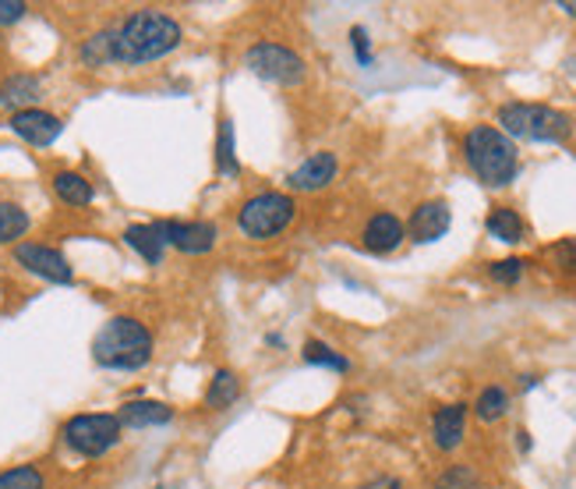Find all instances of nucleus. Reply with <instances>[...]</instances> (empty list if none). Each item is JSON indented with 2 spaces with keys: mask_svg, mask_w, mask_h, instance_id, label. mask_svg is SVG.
I'll return each mask as SVG.
<instances>
[{
  "mask_svg": "<svg viewBox=\"0 0 576 489\" xmlns=\"http://www.w3.org/2000/svg\"><path fill=\"white\" fill-rule=\"evenodd\" d=\"M559 11H566L569 19H576V4H573V0H563V4H559Z\"/></svg>",
  "mask_w": 576,
  "mask_h": 489,
  "instance_id": "34",
  "label": "nucleus"
},
{
  "mask_svg": "<svg viewBox=\"0 0 576 489\" xmlns=\"http://www.w3.org/2000/svg\"><path fill=\"white\" fill-rule=\"evenodd\" d=\"M245 65L251 75H259L262 82L286 85V89H294L308 79L305 57L294 54L291 47H283V43H277V39H262V43H255V47H248Z\"/></svg>",
  "mask_w": 576,
  "mask_h": 489,
  "instance_id": "7",
  "label": "nucleus"
},
{
  "mask_svg": "<svg viewBox=\"0 0 576 489\" xmlns=\"http://www.w3.org/2000/svg\"><path fill=\"white\" fill-rule=\"evenodd\" d=\"M467 436V405L452 401L432 415V443L443 454H452Z\"/></svg>",
  "mask_w": 576,
  "mask_h": 489,
  "instance_id": "14",
  "label": "nucleus"
},
{
  "mask_svg": "<svg viewBox=\"0 0 576 489\" xmlns=\"http://www.w3.org/2000/svg\"><path fill=\"white\" fill-rule=\"evenodd\" d=\"M180 39H185V28L177 19L163 11H134L125 22L114 28V47H117V65H153L171 57Z\"/></svg>",
  "mask_w": 576,
  "mask_h": 489,
  "instance_id": "1",
  "label": "nucleus"
},
{
  "mask_svg": "<svg viewBox=\"0 0 576 489\" xmlns=\"http://www.w3.org/2000/svg\"><path fill=\"white\" fill-rule=\"evenodd\" d=\"M498 131L509 139H524V142H552L563 145L573 139V117L566 110L544 107V103H506L495 114Z\"/></svg>",
  "mask_w": 576,
  "mask_h": 489,
  "instance_id": "4",
  "label": "nucleus"
},
{
  "mask_svg": "<svg viewBox=\"0 0 576 489\" xmlns=\"http://www.w3.org/2000/svg\"><path fill=\"white\" fill-rule=\"evenodd\" d=\"M39 89H43L39 75H25L22 71V75H11L4 85H0V103H4V107H14V114L28 110L39 100Z\"/></svg>",
  "mask_w": 576,
  "mask_h": 489,
  "instance_id": "18",
  "label": "nucleus"
},
{
  "mask_svg": "<svg viewBox=\"0 0 576 489\" xmlns=\"http://www.w3.org/2000/svg\"><path fill=\"white\" fill-rule=\"evenodd\" d=\"M11 131L19 139H25L28 145H54L60 139V131H64V121H60L57 114L50 110H39V107H28L11 114Z\"/></svg>",
  "mask_w": 576,
  "mask_h": 489,
  "instance_id": "12",
  "label": "nucleus"
},
{
  "mask_svg": "<svg viewBox=\"0 0 576 489\" xmlns=\"http://www.w3.org/2000/svg\"><path fill=\"white\" fill-rule=\"evenodd\" d=\"M120 433H125V426H120L117 415H103V411L74 415V419H68L64 429H60V436H64L68 447L82 457L110 454L120 443Z\"/></svg>",
  "mask_w": 576,
  "mask_h": 489,
  "instance_id": "6",
  "label": "nucleus"
},
{
  "mask_svg": "<svg viewBox=\"0 0 576 489\" xmlns=\"http://www.w3.org/2000/svg\"><path fill=\"white\" fill-rule=\"evenodd\" d=\"M452 224V210L446 199H428L421 202L418 210L411 213V220H407V238L418 242V245H432L438 238H446V231Z\"/></svg>",
  "mask_w": 576,
  "mask_h": 489,
  "instance_id": "10",
  "label": "nucleus"
},
{
  "mask_svg": "<svg viewBox=\"0 0 576 489\" xmlns=\"http://www.w3.org/2000/svg\"><path fill=\"white\" fill-rule=\"evenodd\" d=\"M216 171L223 177H237L240 174V163H237V142H234V121L223 117L220 131H216Z\"/></svg>",
  "mask_w": 576,
  "mask_h": 489,
  "instance_id": "23",
  "label": "nucleus"
},
{
  "mask_svg": "<svg viewBox=\"0 0 576 489\" xmlns=\"http://www.w3.org/2000/svg\"><path fill=\"white\" fill-rule=\"evenodd\" d=\"M237 397H240V380H237V373H231V369H220V373L209 380L205 408L223 411V408H231V405L237 401Z\"/></svg>",
  "mask_w": 576,
  "mask_h": 489,
  "instance_id": "22",
  "label": "nucleus"
},
{
  "mask_svg": "<svg viewBox=\"0 0 576 489\" xmlns=\"http://www.w3.org/2000/svg\"><path fill=\"white\" fill-rule=\"evenodd\" d=\"M14 259H19V266H25L28 273H36L39 280H47V284H71V280H74L68 259L60 256L57 248H50V245L22 242L19 248H14Z\"/></svg>",
  "mask_w": 576,
  "mask_h": 489,
  "instance_id": "9",
  "label": "nucleus"
},
{
  "mask_svg": "<svg viewBox=\"0 0 576 489\" xmlns=\"http://www.w3.org/2000/svg\"><path fill=\"white\" fill-rule=\"evenodd\" d=\"M407 242V228H403V220L397 213H375L365 231H361V245H365L372 256H389V252H397L400 245Z\"/></svg>",
  "mask_w": 576,
  "mask_h": 489,
  "instance_id": "13",
  "label": "nucleus"
},
{
  "mask_svg": "<svg viewBox=\"0 0 576 489\" xmlns=\"http://www.w3.org/2000/svg\"><path fill=\"white\" fill-rule=\"evenodd\" d=\"M54 191H57V199L68 202V206H89L96 199V188L89 185L79 171H57L54 174Z\"/></svg>",
  "mask_w": 576,
  "mask_h": 489,
  "instance_id": "19",
  "label": "nucleus"
},
{
  "mask_svg": "<svg viewBox=\"0 0 576 489\" xmlns=\"http://www.w3.org/2000/svg\"><path fill=\"white\" fill-rule=\"evenodd\" d=\"M484 231L503 245H520L527 238L524 217L513 210V206H495V210L489 213V220H484Z\"/></svg>",
  "mask_w": 576,
  "mask_h": 489,
  "instance_id": "16",
  "label": "nucleus"
},
{
  "mask_svg": "<svg viewBox=\"0 0 576 489\" xmlns=\"http://www.w3.org/2000/svg\"><path fill=\"white\" fill-rule=\"evenodd\" d=\"M117 419L125 429H153V426H166L174 419V408L163 401H125L117 411Z\"/></svg>",
  "mask_w": 576,
  "mask_h": 489,
  "instance_id": "15",
  "label": "nucleus"
},
{
  "mask_svg": "<svg viewBox=\"0 0 576 489\" xmlns=\"http://www.w3.org/2000/svg\"><path fill=\"white\" fill-rule=\"evenodd\" d=\"M153 334L134 316H110L93 337V362L110 373H139L153 359Z\"/></svg>",
  "mask_w": 576,
  "mask_h": 489,
  "instance_id": "2",
  "label": "nucleus"
},
{
  "mask_svg": "<svg viewBox=\"0 0 576 489\" xmlns=\"http://www.w3.org/2000/svg\"><path fill=\"white\" fill-rule=\"evenodd\" d=\"M517 443H520V451H530V433H524V429H520V433H517Z\"/></svg>",
  "mask_w": 576,
  "mask_h": 489,
  "instance_id": "33",
  "label": "nucleus"
},
{
  "mask_svg": "<svg viewBox=\"0 0 576 489\" xmlns=\"http://www.w3.org/2000/svg\"><path fill=\"white\" fill-rule=\"evenodd\" d=\"M79 57H82V65H89V68H106V65H117L114 28H103V33L89 36V39L82 43Z\"/></svg>",
  "mask_w": 576,
  "mask_h": 489,
  "instance_id": "21",
  "label": "nucleus"
},
{
  "mask_svg": "<svg viewBox=\"0 0 576 489\" xmlns=\"http://www.w3.org/2000/svg\"><path fill=\"white\" fill-rule=\"evenodd\" d=\"M125 245L139 252V256H142L149 266H160V263H163L166 242H163L160 224H131V228L125 231Z\"/></svg>",
  "mask_w": 576,
  "mask_h": 489,
  "instance_id": "17",
  "label": "nucleus"
},
{
  "mask_svg": "<svg viewBox=\"0 0 576 489\" xmlns=\"http://www.w3.org/2000/svg\"><path fill=\"white\" fill-rule=\"evenodd\" d=\"M25 4L22 0H0V25H14L25 19Z\"/></svg>",
  "mask_w": 576,
  "mask_h": 489,
  "instance_id": "31",
  "label": "nucleus"
},
{
  "mask_svg": "<svg viewBox=\"0 0 576 489\" xmlns=\"http://www.w3.org/2000/svg\"><path fill=\"white\" fill-rule=\"evenodd\" d=\"M549 256H552V263H555L563 273H576V242H573V238L555 242V245L549 248Z\"/></svg>",
  "mask_w": 576,
  "mask_h": 489,
  "instance_id": "30",
  "label": "nucleus"
},
{
  "mask_svg": "<svg viewBox=\"0 0 576 489\" xmlns=\"http://www.w3.org/2000/svg\"><path fill=\"white\" fill-rule=\"evenodd\" d=\"M301 359H305L308 365L332 369V373H351V359L340 354L332 345H326V340H308L305 351H301Z\"/></svg>",
  "mask_w": 576,
  "mask_h": 489,
  "instance_id": "24",
  "label": "nucleus"
},
{
  "mask_svg": "<svg viewBox=\"0 0 576 489\" xmlns=\"http://www.w3.org/2000/svg\"><path fill=\"white\" fill-rule=\"evenodd\" d=\"M340 171V160L337 153H329V150H318L311 156H305L297 163V167L286 174V185H291L294 191H322L332 185V177H337Z\"/></svg>",
  "mask_w": 576,
  "mask_h": 489,
  "instance_id": "11",
  "label": "nucleus"
},
{
  "mask_svg": "<svg viewBox=\"0 0 576 489\" xmlns=\"http://www.w3.org/2000/svg\"><path fill=\"white\" fill-rule=\"evenodd\" d=\"M361 489H407V486H403V479H397V476H375L372 482H365Z\"/></svg>",
  "mask_w": 576,
  "mask_h": 489,
  "instance_id": "32",
  "label": "nucleus"
},
{
  "mask_svg": "<svg viewBox=\"0 0 576 489\" xmlns=\"http://www.w3.org/2000/svg\"><path fill=\"white\" fill-rule=\"evenodd\" d=\"M463 160L484 188H509L520 174V150L495 125H474L463 136Z\"/></svg>",
  "mask_w": 576,
  "mask_h": 489,
  "instance_id": "3",
  "label": "nucleus"
},
{
  "mask_svg": "<svg viewBox=\"0 0 576 489\" xmlns=\"http://www.w3.org/2000/svg\"><path fill=\"white\" fill-rule=\"evenodd\" d=\"M160 231L166 248H177L185 256H205L220 242V228L212 220H160Z\"/></svg>",
  "mask_w": 576,
  "mask_h": 489,
  "instance_id": "8",
  "label": "nucleus"
},
{
  "mask_svg": "<svg viewBox=\"0 0 576 489\" xmlns=\"http://www.w3.org/2000/svg\"><path fill=\"white\" fill-rule=\"evenodd\" d=\"M28 231V213L19 202H0V245L19 242Z\"/></svg>",
  "mask_w": 576,
  "mask_h": 489,
  "instance_id": "25",
  "label": "nucleus"
},
{
  "mask_svg": "<svg viewBox=\"0 0 576 489\" xmlns=\"http://www.w3.org/2000/svg\"><path fill=\"white\" fill-rule=\"evenodd\" d=\"M297 206L286 191H259L237 210V231L251 242H269L294 224Z\"/></svg>",
  "mask_w": 576,
  "mask_h": 489,
  "instance_id": "5",
  "label": "nucleus"
},
{
  "mask_svg": "<svg viewBox=\"0 0 576 489\" xmlns=\"http://www.w3.org/2000/svg\"><path fill=\"white\" fill-rule=\"evenodd\" d=\"M520 383H524V391H530V387H538V376H524Z\"/></svg>",
  "mask_w": 576,
  "mask_h": 489,
  "instance_id": "35",
  "label": "nucleus"
},
{
  "mask_svg": "<svg viewBox=\"0 0 576 489\" xmlns=\"http://www.w3.org/2000/svg\"><path fill=\"white\" fill-rule=\"evenodd\" d=\"M524 273H527V263H524V259H517V256L489 263V277L495 280V284H503V288L520 284V280H524Z\"/></svg>",
  "mask_w": 576,
  "mask_h": 489,
  "instance_id": "28",
  "label": "nucleus"
},
{
  "mask_svg": "<svg viewBox=\"0 0 576 489\" xmlns=\"http://www.w3.org/2000/svg\"><path fill=\"white\" fill-rule=\"evenodd\" d=\"M47 479L36 465H19V468H8L0 471V489H43Z\"/></svg>",
  "mask_w": 576,
  "mask_h": 489,
  "instance_id": "27",
  "label": "nucleus"
},
{
  "mask_svg": "<svg viewBox=\"0 0 576 489\" xmlns=\"http://www.w3.org/2000/svg\"><path fill=\"white\" fill-rule=\"evenodd\" d=\"M481 486L484 482L478 476V468H471V465H449L438 471L432 482V489H481Z\"/></svg>",
  "mask_w": 576,
  "mask_h": 489,
  "instance_id": "26",
  "label": "nucleus"
},
{
  "mask_svg": "<svg viewBox=\"0 0 576 489\" xmlns=\"http://www.w3.org/2000/svg\"><path fill=\"white\" fill-rule=\"evenodd\" d=\"M474 415H478V422H484V426L506 419V415H509V391L498 387V383H492V387H484V391L478 394V401H474Z\"/></svg>",
  "mask_w": 576,
  "mask_h": 489,
  "instance_id": "20",
  "label": "nucleus"
},
{
  "mask_svg": "<svg viewBox=\"0 0 576 489\" xmlns=\"http://www.w3.org/2000/svg\"><path fill=\"white\" fill-rule=\"evenodd\" d=\"M351 50H354V57H357L361 68H372L375 54H372V36H368L365 25H354V28H351Z\"/></svg>",
  "mask_w": 576,
  "mask_h": 489,
  "instance_id": "29",
  "label": "nucleus"
}]
</instances>
